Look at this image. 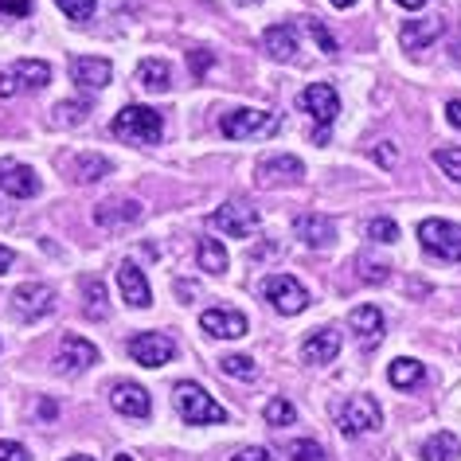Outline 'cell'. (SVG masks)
<instances>
[{
	"label": "cell",
	"mask_w": 461,
	"mask_h": 461,
	"mask_svg": "<svg viewBox=\"0 0 461 461\" xmlns=\"http://www.w3.org/2000/svg\"><path fill=\"white\" fill-rule=\"evenodd\" d=\"M113 137H122V141L130 145H157L160 133H165V118L153 110V106H137L130 102L122 113H113Z\"/></svg>",
	"instance_id": "6da1fadb"
},
{
	"label": "cell",
	"mask_w": 461,
	"mask_h": 461,
	"mask_svg": "<svg viewBox=\"0 0 461 461\" xmlns=\"http://www.w3.org/2000/svg\"><path fill=\"white\" fill-rule=\"evenodd\" d=\"M282 118L274 110H230L219 118V130H223V137H230V141H255V137H270L278 133Z\"/></svg>",
	"instance_id": "7a4b0ae2"
},
{
	"label": "cell",
	"mask_w": 461,
	"mask_h": 461,
	"mask_svg": "<svg viewBox=\"0 0 461 461\" xmlns=\"http://www.w3.org/2000/svg\"><path fill=\"white\" fill-rule=\"evenodd\" d=\"M172 399H176V411L184 422L192 426H207V422H227V411L223 402H215L200 384H176L172 391Z\"/></svg>",
	"instance_id": "3957f363"
},
{
	"label": "cell",
	"mask_w": 461,
	"mask_h": 461,
	"mask_svg": "<svg viewBox=\"0 0 461 461\" xmlns=\"http://www.w3.org/2000/svg\"><path fill=\"white\" fill-rule=\"evenodd\" d=\"M419 243L426 255H434L442 262H461V227L449 223V219H422Z\"/></svg>",
	"instance_id": "277c9868"
},
{
	"label": "cell",
	"mask_w": 461,
	"mask_h": 461,
	"mask_svg": "<svg viewBox=\"0 0 461 461\" xmlns=\"http://www.w3.org/2000/svg\"><path fill=\"white\" fill-rule=\"evenodd\" d=\"M262 297L285 317H297L309 309V290L294 278V274H270V278L262 282Z\"/></svg>",
	"instance_id": "5b68a950"
},
{
	"label": "cell",
	"mask_w": 461,
	"mask_h": 461,
	"mask_svg": "<svg viewBox=\"0 0 461 461\" xmlns=\"http://www.w3.org/2000/svg\"><path fill=\"white\" fill-rule=\"evenodd\" d=\"M302 110L313 113V122L321 125L317 141H325V137H329V125L337 122V113H340V98H337V90H332V83H309V86L302 90Z\"/></svg>",
	"instance_id": "8992f818"
},
{
	"label": "cell",
	"mask_w": 461,
	"mask_h": 461,
	"mask_svg": "<svg viewBox=\"0 0 461 461\" xmlns=\"http://www.w3.org/2000/svg\"><path fill=\"white\" fill-rule=\"evenodd\" d=\"M13 313L20 321H40V317L55 313V290H51V285H43V282L16 285V290H13Z\"/></svg>",
	"instance_id": "52a82bcc"
},
{
	"label": "cell",
	"mask_w": 461,
	"mask_h": 461,
	"mask_svg": "<svg viewBox=\"0 0 461 461\" xmlns=\"http://www.w3.org/2000/svg\"><path fill=\"white\" fill-rule=\"evenodd\" d=\"M379 422H384V411H379V402L372 395H352L348 402H344V411H340L344 438H360L367 430H375Z\"/></svg>",
	"instance_id": "ba28073f"
},
{
	"label": "cell",
	"mask_w": 461,
	"mask_h": 461,
	"mask_svg": "<svg viewBox=\"0 0 461 461\" xmlns=\"http://www.w3.org/2000/svg\"><path fill=\"white\" fill-rule=\"evenodd\" d=\"M207 223H212L215 230H223L227 239H247L250 230L258 227V212L250 203H243V200H230L223 207H215Z\"/></svg>",
	"instance_id": "9c48e42d"
},
{
	"label": "cell",
	"mask_w": 461,
	"mask_h": 461,
	"mask_svg": "<svg viewBox=\"0 0 461 461\" xmlns=\"http://www.w3.org/2000/svg\"><path fill=\"white\" fill-rule=\"evenodd\" d=\"M130 356H133V364H141V367H160L176 356V344H172L165 332H137L130 340Z\"/></svg>",
	"instance_id": "30bf717a"
},
{
	"label": "cell",
	"mask_w": 461,
	"mask_h": 461,
	"mask_svg": "<svg viewBox=\"0 0 461 461\" xmlns=\"http://www.w3.org/2000/svg\"><path fill=\"white\" fill-rule=\"evenodd\" d=\"M0 192L16 195V200H32V195L40 192L36 168H28V165H20V160L5 157V160H0Z\"/></svg>",
	"instance_id": "8fae6325"
},
{
	"label": "cell",
	"mask_w": 461,
	"mask_h": 461,
	"mask_svg": "<svg viewBox=\"0 0 461 461\" xmlns=\"http://www.w3.org/2000/svg\"><path fill=\"white\" fill-rule=\"evenodd\" d=\"M255 176H258L262 188H278V184H285V180H302L305 176V165L294 153H274V157H262L258 160Z\"/></svg>",
	"instance_id": "7c38bea8"
},
{
	"label": "cell",
	"mask_w": 461,
	"mask_h": 461,
	"mask_svg": "<svg viewBox=\"0 0 461 461\" xmlns=\"http://www.w3.org/2000/svg\"><path fill=\"white\" fill-rule=\"evenodd\" d=\"M200 329L207 332V337H223V340H239V337L250 332L247 317L239 313V309H203Z\"/></svg>",
	"instance_id": "4fadbf2b"
},
{
	"label": "cell",
	"mask_w": 461,
	"mask_h": 461,
	"mask_svg": "<svg viewBox=\"0 0 461 461\" xmlns=\"http://www.w3.org/2000/svg\"><path fill=\"white\" fill-rule=\"evenodd\" d=\"M113 67L110 59H98V55H71V78L83 90H102L110 83Z\"/></svg>",
	"instance_id": "5bb4252c"
},
{
	"label": "cell",
	"mask_w": 461,
	"mask_h": 461,
	"mask_svg": "<svg viewBox=\"0 0 461 461\" xmlns=\"http://www.w3.org/2000/svg\"><path fill=\"white\" fill-rule=\"evenodd\" d=\"M337 352H340V332L337 329H313L305 337V344H302V360L313 364V367L332 364L337 360Z\"/></svg>",
	"instance_id": "9a60e30c"
},
{
	"label": "cell",
	"mask_w": 461,
	"mask_h": 461,
	"mask_svg": "<svg viewBox=\"0 0 461 461\" xmlns=\"http://www.w3.org/2000/svg\"><path fill=\"white\" fill-rule=\"evenodd\" d=\"M110 407L118 414H130V419H149L153 399H149V391L141 384H118L110 391Z\"/></svg>",
	"instance_id": "2e32d148"
},
{
	"label": "cell",
	"mask_w": 461,
	"mask_h": 461,
	"mask_svg": "<svg viewBox=\"0 0 461 461\" xmlns=\"http://www.w3.org/2000/svg\"><path fill=\"white\" fill-rule=\"evenodd\" d=\"M118 285H122V297L133 309H149V305H153V290H149L141 267H133V262H122V267H118Z\"/></svg>",
	"instance_id": "e0dca14e"
},
{
	"label": "cell",
	"mask_w": 461,
	"mask_h": 461,
	"mask_svg": "<svg viewBox=\"0 0 461 461\" xmlns=\"http://www.w3.org/2000/svg\"><path fill=\"white\" fill-rule=\"evenodd\" d=\"M137 219H141V203L137 200H106L95 207V223L106 230H122V227L137 223Z\"/></svg>",
	"instance_id": "ac0fdd59"
},
{
	"label": "cell",
	"mask_w": 461,
	"mask_h": 461,
	"mask_svg": "<svg viewBox=\"0 0 461 461\" xmlns=\"http://www.w3.org/2000/svg\"><path fill=\"white\" fill-rule=\"evenodd\" d=\"M297 239H302L305 247H317V250H329L332 247V239H337V223H332L329 215H317V212H309L297 219Z\"/></svg>",
	"instance_id": "d6986e66"
},
{
	"label": "cell",
	"mask_w": 461,
	"mask_h": 461,
	"mask_svg": "<svg viewBox=\"0 0 461 461\" xmlns=\"http://www.w3.org/2000/svg\"><path fill=\"white\" fill-rule=\"evenodd\" d=\"M348 325L356 337H360L364 348H375V344L384 340V313H379L375 305H356L348 313Z\"/></svg>",
	"instance_id": "ffe728a7"
},
{
	"label": "cell",
	"mask_w": 461,
	"mask_h": 461,
	"mask_svg": "<svg viewBox=\"0 0 461 461\" xmlns=\"http://www.w3.org/2000/svg\"><path fill=\"white\" fill-rule=\"evenodd\" d=\"M90 364H98V348L83 337H63L59 348V372H86Z\"/></svg>",
	"instance_id": "44dd1931"
},
{
	"label": "cell",
	"mask_w": 461,
	"mask_h": 461,
	"mask_svg": "<svg viewBox=\"0 0 461 461\" xmlns=\"http://www.w3.org/2000/svg\"><path fill=\"white\" fill-rule=\"evenodd\" d=\"M262 48H267L270 59H294L297 55V28L294 24H270L267 32H262Z\"/></svg>",
	"instance_id": "7402d4cb"
},
{
	"label": "cell",
	"mask_w": 461,
	"mask_h": 461,
	"mask_svg": "<svg viewBox=\"0 0 461 461\" xmlns=\"http://www.w3.org/2000/svg\"><path fill=\"white\" fill-rule=\"evenodd\" d=\"M438 36H442V16H430V20H411V24L399 32V40H402V48H407V51H422L426 43H434Z\"/></svg>",
	"instance_id": "603a6c76"
},
{
	"label": "cell",
	"mask_w": 461,
	"mask_h": 461,
	"mask_svg": "<svg viewBox=\"0 0 461 461\" xmlns=\"http://www.w3.org/2000/svg\"><path fill=\"white\" fill-rule=\"evenodd\" d=\"M137 83H141L149 95H165L172 86V67L165 59H153V55H149V59L137 63Z\"/></svg>",
	"instance_id": "cb8c5ba5"
},
{
	"label": "cell",
	"mask_w": 461,
	"mask_h": 461,
	"mask_svg": "<svg viewBox=\"0 0 461 461\" xmlns=\"http://www.w3.org/2000/svg\"><path fill=\"white\" fill-rule=\"evenodd\" d=\"M419 457H422V461H457V457H461V442H457V434H449V430L430 434V438L422 442Z\"/></svg>",
	"instance_id": "d4e9b609"
},
{
	"label": "cell",
	"mask_w": 461,
	"mask_h": 461,
	"mask_svg": "<svg viewBox=\"0 0 461 461\" xmlns=\"http://www.w3.org/2000/svg\"><path fill=\"white\" fill-rule=\"evenodd\" d=\"M13 71H16V78H20V86L24 90H43L51 83V67L43 59H20V63H13Z\"/></svg>",
	"instance_id": "484cf974"
},
{
	"label": "cell",
	"mask_w": 461,
	"mask_h": 461,
	"mask_svg": "<svg viewBox=\"0 0 461 461\" xmlns=\"http://www.w3.org/2000/svg\"><path fill=\"white\" fill-rule=\"evenodd\" d=\"M106 172H110V160L98 157V153H83V157L71 160V176H75L78 184H95V180L106 176Z\"/></svg>",
	"instance_id": "4316f807"
},
{
	"label": "cell",
	"mask_w": 461,
	"mask_h": 461,
	"mask_svg": "<svg viewBox=\"0 0 461 461\" xmlns=\"http://www.w3.org/2000/svg\"><path fill=\"white\" fill-rule=\"evenodd\" d=\"M195 258H200V270H207V274H223L230 267V258H227V250H223L219 239H200Z\"/></svg>",
	"instance_id": "83f0119b"
},
{
	"label": "cell",
	"mask_w": 461,
	"mask_h": 461,
	"mask_svg": "<svg viewBox=\"0 0 461 461\" xmlns=\"http://www.w3.org/2000/svg\"><path fill=\"white\" fill-rule=\"evenodd\" d=\"M422 375H426V367H422L419 360H407V356H399V360L387 367V379H391L395 387H419Z\"/></svg>",
	"instance_id": "f1b7e54d"
},
{
	"label": "cell",
	"mask_w": 461,
	"mask_h": 461,
	"mask_svg": "<svg viewBox=\"0 0 461 461\" xmlns=\"http://www.w3.org/2000/svg\"><path fill=\"white\" fill-rule=\"evenodd\" d=\"M83 294H86V317H106V285H102V278H83Z\"/></svg>",
	"instance_id": "f546056e"
},
{
	"label": "cell",
	"mask_w": 461,
	"mask_h": 461,
	"mask_svg": "<svg viewBox=\"0 0 461 461\" xmlns=\"http://www.w3.org/2000/svg\"><path fill=\"white\" fill-rule=\"evenodd\" d=\"M90 113V98H78V102H59L55 106V118L51 125H83Z\"/></svg>",
	"instance_id": "4dcf8cb0"
},
{
	"label": "cell",
	"mask_w": 461,
	"mask_h": 461,
	"mask_svg": "<svg viewBox=\"0 0 461 461\" xmlns=\"http://www.w3.org/2000/svg\"><path fill=\"white\" fill-rule=\"evenodd\" d=\"M219 372L230 375V379H243V384H250V379L258 375V367H255L250 356H223V360H219Z\"/></svg>",
	"instance_id": "1f68e13d"
},
{
	"label": "cell",
	"mask_w": 461,
	"mask_h": 461,
	"mask_svg": "<svg viewBox=\"0 0 461 461\" xmlns=\"http://www.w3.org/2000/svg\"><path fill=\"white\" fill-rule=\"evenodd\" d=\"M434 165L446 172L449 180H457L461 184V145H449V149H438L434 153Z\"/></svg>",
	"instance_id": "d6a6232c"
},
{
	"label": "cell",
	"mask_w": 461,
	"mask_h": 461,
	"mask_svg": "<svg viewBox=\"0 0 461 461\" xmlns=\"http://www.w3.org/2000/svg\"><path fill=\"white\" fill-rule=\"evenodd\" d=\"M367 239H372V243H399V223L387 215H379L367 223Z\"/></svg>",
	"instance_id": "836d02e7"
},
{
	"label": "cell",
	"mask_w": 461,
	"mask_h": 461,
	"mask_svg": "<svg viewBox=\"0 0 461 461\" xmlns=\"http://www.w3.org/2000/svg\"><path fill=\"white\" fill-rule=\"evenodd\" d=\"M294 419H297V411H294V402H290V399H282V395H278V399H270V402H267V422H270V426H290Z\"/></svg>",
	"instance_id": "e575fe53"
},
{
	"label": "cell",
	"mask_w": 461,
	"mask_h": 461,
	"mask_svg": "<svg viewBox=\"0 0 461 461\" xmlns=\"http://www.w3.org/2000/svg\"><path fill=\"white\" fill-rule=\"evenodd\" d=\"M55 5H59L67 20H75V24H86V20L95 16V0H55Z\"/></svg>",
	"instance_id": "d590c367"
},
{
	"label": "cell",
	"mask_w": 461,
	"mask_h": 461,
	"mask_svg": "<svg viewBox=\"0 0 461 461\" xmlns=\"http://www.w3.org/2000/svg\"><path fill=\"white\" fill-rule=\"evenodd\" d=\"M285 454H290L294 461H321L325 457V449H321L317 442H309V438H297V442L285 446Z\"/></svg>",
	"instance_id": "8d00e7d4"
},
{
	"label": "cell",
	"mask_w": 461,
	"mask_h": 461,
	"mask_svg": "<svg viewBox=\"0 0 461 461\" xmlns=\"http://www.w3.org/2000/svg\"><path fill=\"white\" fill-rule=\"evenodd\" d=\"M0 16L5 20H28L32 16V0H0Z\"/></svg>",
	"instance_id": "74e56055"
},
{
	"label": "cell",
	"mask_w": 461,
	"mask_h": 461,
	"mask_svg": "<svg viewBox=\"0 0 461 461\" xmlns=\"http://www.w3.org/2000/svg\"><path fill=\"white\" fill-rule=\"evenodd\" d=\"M309 32H313V40H317L321 51H325V55H337V40L329 36V28L321 24V20H309Z\"/></svg>",
	"instance_id": "f35d334b"
},
{
	"label": "cell",
	"mask_w": 461,
	"mask_h": 461,
	"mask_svg": "<svg viewBox=\"0 0 461 461\" xmlns=\"http://www.w3.org/2000/svg\"><path fill=\"white\" fill-rule=\"evenodd\" d=\"M360 267H364V270H360V278H364V282H372V285H375V282H387V270H391L387 262H372V258H360Z\"/></svg>",
	"instance_id": "ab89813d"
},
{
	"label": "cell",
	"mask_w": 461,
	"mask_h": 461,
	"mask_svg": "<svg viewBox=\"0 0 461 461\" xmlns=\"http://www.w3.org/2000/svg\"><path fill=\"white\" fill-rule=\"evenodd\" d=\"M0 461H32V454L20 442H0Z\"/></svg>",
	"instance_id": "60d3db41"
},
{
	"label": "cell",
	"mask_w": 461,
	"mask_h": 461,
	"mask_svg": "<svg viewBox=\"0 0 461 461\" xmlns=\"http://www.w3.org/2000/svg\"><path fill=\"white\" fill-rule=\"evenodd\" d=\"M372 157L379 160L384 168H395V160H399V149H395V141H384L379 149H372Z\"/></svg>",
	"instance_id": "b9f144b4"
},
{
	"label": "cell",
	"mask_w": 461,
	"mask_h": 461,
	"mask_svg": "<svg viewBox=\"0 0 461 461\" xmlns=\"http://www.w3.org/2000/svg\"><path fill=\"white\" fill-rule=\"evenodd\" d=\"M20 78H16V71H0V98H16L20 95Z\"/></svg>",
	"instance_id": "7bdbcfd3"
},
{
	"label": "cell",
	"mask_w": 461,
	"mask_h": 461,
	"mask_svg": "<svg viewBox=\"0 0 461 461\" xmlns=\"http://www.w3.org/2000/svg\"><path fill=\"white\" fill-rule=\"evenodd\" d=\"M230 461H274V457H270L267 446H250V449H239V454L230 457Z\"/></svg>",
	"instance_id": "ee69618b"
},
{
	"label": "cell",
	"mask_w": 461,
	"mask_h": 461,
	"mask_svg": "<svg viewBox=\"0 0 461 461\" xmlns=\"http://www.w3.org/2000/svg\"><path fill=\"white\" fill-rule=\"evenodd\" d=\"M188 67L195 75H207V67H212V51H188Z\"/></svg>",
	"instance_id": "f6af8a7d"
},
{
	"label": "cell",
	"mask_w": 461,
	"mask_h": 461,
	"mask_svg": "<svg viewBox=\"0 0 461 461\" xmlns=\"http://www.w3.org/2000/svg\"><path fill=\"white\" fill-rule=\"evenodd\" d=\"M446 122L454 125V130H461V98H454V102H446Z\"/></svg>",
	"instance_id": "bcb514c9"
},
{
	"label": "cell",
	"mask_w": 461,
	"mask_h": 461,
	"mask_svg": "<svg viewBox=\"0 0 461 461\" xmlns=\"http://www.w3.org/2000/svg\"><path fill=\"white\" fill-rule=\"evenodd\" d=\"M13 262H16L13 250H8V247H0V274H8V267H13Z\"/></svg>",
	"instance_id": "7dc6e473"
},
{
	"label": "cell",
	"mask_w": 461,
	"mask_h": 461,
	"mask_svg": "<svg viewBox=\"0 0 461 461\" xmlns=\"http://www.w3.org/2000/svg\"><path fill=\"white\" fill-rule=\"evenodd\" d=\"M399 5H402V8H411V13H414V8H422L426 0H399Z\"/></svg>",
	"instance_id": "c3c4849f"
},
{
	"label": "cell",
	"mask_w": 461,
	"mask_h": 461,
	"mask_svg": "<svg viewBox=\"0 0 461 461\" xmlns=\"http://www.w3.org/2000/svg\"><path fill=\"white\" fill-rule=\"evenodd\" d=\"M356 0H332V8H352Z\"/></svg>",
	"instance_id": "681fc988"
},
{
	"label": "cell",
	"mask_w": 461,
	"mask_h": 461,
	"mask_svg": "<svg viewBox=\"0 0 461 461\" xmlns=\"http://www.w3.org/2000/svg\"><path fill=\"white\" fill-rule=\"evenodd\" d=\"M67 461H95V457H86V454H75V457H67Z\"/></svg>",
	"instance_id": "f907efd6"
},
{
	"label": "cell",
	"mask_w": 461,
	"mask_h": 461,
	"mask_svg": "<svg viewBox=\"0 0 461 461\" xmlns=\"http://www.w3.org/2000/svg\"><path fill=\"white\" fill-rule=\"evenodd\" d=\"M235 5H258V0H235Z\"/></svg>",
	"instance_id": "816d5d0a"
},
{
	"label": "cell",
	"mask_w": 461,
	"mask_h": 461,
	"mask_svg": "<svg viewBox=\"0 0 461 461\" xmlns=\"http://www.w3.org/2000/svg\"><path fill=\"white\" fill-rule=\"evenodd\" d=\"M113 461H133V457H130V454H122V457H113Z\"/></svg>",
	"instance_id": "f5cc1de1"
}]
</instances>
